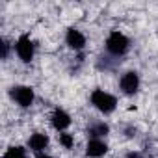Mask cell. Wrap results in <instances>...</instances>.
<instances>
[{
	"instance_id": "1",
	"label": "cell",
	"mask_w": 158,
	"mask_h": 158,
	"mask_svg": "<svg viewBox=\"0 0 158 158\" xmlns=\"http://www.w3.org/2000/svg\"><path fill=\"white\" fill-rule=\"evenodd\" d=\"M128 48H130V39L123 32L114 30V32L108 34V37H106V50H108V54L119 58V56H125L128 52Z\"/></svg>"
},
{
	"instance_id": "2",
	"label": "cell",
	"mask_w": 158,
	"mask_h": 158,
	"mask_svg": "<svg viewBox=\"0 0 158 158\" xmlns=\"http://www.w3.org/2000/svg\"><path fill=\"white\" fill-rule=\"evenodd\" d=\"M89 101H91L93 108H97L101 114H112L117 108V99L104 89H95L89 95Z\"/></svg>"
},
{
	"instance_id": "3",
	"label": "cell",
	"mask_w": 158,
	"mask_h": 158,
	"mask_svg": "<svg viewBox=\"0 0 158 158\" xmlns=\"http://www.w3.org/2000/svg\"><path fill=\"white\" fill-rule=\"evenodd\" d=\"M13 50L17 52V58L23 63H30L34 60V54H35V45L28 34H21L17 37V41L13 43Z\"/></svg>"
},
{
	"instance_id": "4",
	"label": "cell",
	"mask_w": 158,
	"mask_h": 158,
	"mask_svg": "<svg viewBox=\"0 0 158 158\" xmlns=\"http://www.w3.org/2000/svg\"><path fill=\"white\" fill-rule=\"evenodd\" d=\"M10 95H11L13 102L21 108H30L35 101V93L30 86H13Z\"/></svg>"
},
{
	"instance_id": "5",
	"label": "cell",
	"mask_w": 158,
	"mask_h": 158,
	"mask_svg": "<svg viewBox=\"0 0 158 158\" xmlns=\"http://www.w3.org/2000/svg\"><path fill=\"white\" fill-rule=\"evenodd\" d=\"M139 74L136 71H127L121 74V80H119V88L125 95H136L138 89H139Z\"/></svg>"
},
{
	"instance_id": "6",
	"label": "cell",
	"mask_w": 158,
	"mask_h": 158,
	"mask_svg": "<svg viewBox=\"0 0 158 158\" xmlns=\"http://www.w3.org/2000/svg\"><path fill=\"white\" fill-rule=\"evenodd\" d=\"M71 123H73V119L63 108H56L52 112V115H50V125H52V128L56 132H65L71 127Z\"/></svg>"
},
{
	"instance_id": "7",
	"label": "cell",
	"mask_w": 158,
	"mask_h": 158,
	"mask_svg": "<svg viewBox=\"0 0 158 158\" xmlns=\"http://www.w3.org/2000/svg\"><path fill=\"white\" fill-rule=\"evenodd\" d=\"M65 43H67L69 48H73L74 52H78V50H84L86 48L88 41H86V35L78 28H69L67 34H65Z\"/></svg>"
},
{
	"instance_id": "8",
	"label": "cell",
	"mask_w": 158,
	"mask_h": 158,
	"mask_svg": "<svg viewBox=\"0 0 158 158\" xmlns=\"http://www.w3.org/2000/svg\"><path fill=\"white\" fill-rule=\"evenodd\" d=\"M108 152V143L101 138H91L86 145V154L89 158H101Z\"/></svg>"
},
{
	"instance_id": "9",
	"label": "cell",
	"mask_w": 158,
	"mask_h": 158,
	"mask_svg": "<svg viewBox=\"0 0 158 158\" xmlns=\"http://www.w3.org/2000/svg\"><path fill=\"white\" fill-rule=\"evenodd\" d=\"M47 147H48V136L45 132H34V134H30V138H28V149L32 152H35V154L45 152Z\"/></svg>"
},
{
	"instance_id": "10",
	"label": "cell",
	"mask_w": 158,
	"mask_h": 158,
	"mask_svg": "<svg viewBox=\"0 0 158 158\" xmlns=\"http://www.w3.org/2000/svg\"><path fill=\"white\" fill-rule=\"evenodd\" d=\"M108 132H110V127L104 123V121H101V123H97V125H93L91 128H89V136L91 138H104V136H108Z\"/></svg>"
},
{
	"instance_id": "11",
	"label": "cell",
	"mask_w": 158,
	"mask_h": 158,
	"mask_svg": "<svg viewBox=\"0 0 158 158\" xmlns=\"http://www.w3.org/2000/svg\"><path fill=\"white\" fill-rule=\"evenodd\" d=\"M2 158H28V156H26V149H24V147H21V145H11V147L6 149V152H4Z\"/></svg>"
},
{
	"instance_id": "12",
	"label": "cell",
	"mask_w": 158,
	"mask_h": 158,
	"mask_svg": "<svg viewBox=\"0 0 158 158\" xmlns=\"http://www.w3.org/2000/svg\"><path fill=\"white\" fill-rule=\"evenodd\" d=\"M58 141L63 149H73L74 147V136L69 132H60L58 134Z\"/></svg>"
},
{
	"instance_id": "13",
	"label": "cell",
	"mask_w": 158,
	"mask_h": 158,
	"mask_svg": "<svg viewBox=\"0 0 158 158\" xmlns=\"http://www.w3.org/2000/svg\"><path fill=\"white\" fill-rule=\"evenodd\" d=\"M10 54V43L8 41H2V60H6Z\"/></svg>"
},
{
	"instance_id": "14",
	"label": "cell",
	"mask_w": 158,
	"mask_h": 158,
	"mask_svg": "<svg viewBox=\"0 0 158 158\" xmlns=\"http://www.w3.org/2000/svg\"><path fill=\"white\" fill-rule=\"evenodd\" d=\"M127 158H141V154H139V152H128Z\"/></svg>"
},
{
	"instance_id": "15",
	"label": "cell",
	"mask_w": 158,
	"mask_h": 158,
	"mask_svg": "<svg viewBox=\"0 0 158 158\" xmlns=\"http://www.w3.org/2000/svg\"><path fill=\"white\" fill-rule=\"evenodd\" d=\"M35 158H52V156L47 154V152H39V154H35Z\"/></svg>"
}]
</instances>
